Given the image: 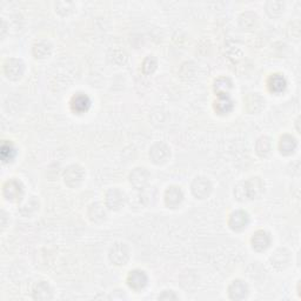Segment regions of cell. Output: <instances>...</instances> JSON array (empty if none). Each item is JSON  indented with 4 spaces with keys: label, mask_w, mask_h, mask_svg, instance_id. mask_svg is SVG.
Returning <instances> with one entry per match:
<instances>
[{
    "label": "cell",
    "mask_w": 301,
    "mask_h": 301,
    "mask_svg": "<svg viewBox=\"0 0 301 301\" xmlns=\"http://www.w3.org/2000/svg\"><path fill=\"white\" fill-rule=\"evenodd\" d=\"M262 191H264V184L260 178H251L236 185L234 195L238 200L246 201L255 199L261 194Z\"/></svg>",
    "instance_id": "1"
},
{
    "label": "cell",
    "mask_w": 301,
    "mask_h": 301,
    "mask_svg": "<svg viewBox=\"0 0 301 301\" xmlns=\"http://www.w3.org/2000/svg\"><path fill=\"white\" fill-rule=\"evenodd\" d=\"M85 179L84 168L79 165L69 166L64 172V181L67 186L75 188L78 187Z\"/></svg>",
    "instance_id": "2"
},
{
    "label": "cell",
    "mask_w": 301,
    "mask_h": 301,
    "mask_svg": "<svg viewBox=\"0 0 301 301\" xmlns=\"http://www.w3.org/2000/svg\"><path fill=\"white\" fill-rule=\"evenodd\" d=\"M171 156V150L165 143L158 142L153 144L150 149V158L154 164H165Z\"/></svg>",
    "instance_id": "3"
},
{
    "label": "cell",
    "mask_w": 301,
    "mask_h": 301,
    "mask_svg": "<svg viewBox=\"0 0 301 301\" xmlns=\"http://www.w3.org/2000/svg\"><path fill=\"white\" fill-rule=\"evenodd\" d=\"M192 193L197 199H206L212 192V184L207 178L198 177L192 182Z\"/></svg>",
    "instance_id": "4"
},
{
    "label": "cell",
    "mask_w": 301,
    "mask_h": 301,
    "mask_svg": "<svg viewBox=\"0 0 301 301\" xmlns=\"http://www.w3.org/2000/svg\"><path fill=\"white\" fill-rule=\"evenodd\" d=\"M130 259V249L126 244L119 242L110 249V260L114 265H125Z\"/></svg>",
    "instance_id": "5"
},
{
    "label": "cell",
    "mask_w": 301,
    "mask_h": 301,
    "mask_svg": "<svg viewBox=\"0 0 301 301\" xmlns=\"http://www.w3.org/2000/svg\"><path fill=\"white\" fill-rule=\"evenodd\" d=\"M105 201H106V207H108L112 211H118L125 205L126 195H125L124 192H121L119 188L114 187L107 191Z\"/></svg>",
    "instance_id": "6"
},
{
    "label": "cell",
    "mask_w": 301,
    "mask_h": 301,
    "mask_svg": "<svg viewBox=\"0 0 301 301\" xmlns=\"http://www.w3.org/2000/svg\"><path fill=\"white\" fill-rule=\"evenodd\" d=\"M22 192H24V187L20 181L15 180V179H11L4 185L2 188V193L4 197L9 201L19 200L22 197Z\"/></svg>",
    "instance_id": "7"
},
{
    "label": "cell",
    "mask_w": 301,
    "mask_h": 301,
    "mask_svg": "<svg viewBox=\"0 0 301 301\" xmlns=\"http://www.w3.org/2000/svg\"><path fill=\"white\" fill-rule=\"evenodd\" d=\"M5 75L8 79L18 80L20 79L25 71V65L21 60L19 59H8L4 67Z\"/></svg>",
    "instance_id": "8"
},
{
    "label": "cell",
    "mask_w": 301,
    "mask_h": 301,
    "mask_svg": "<svg viewBox=\"0 0 301 301\" xmlns=\"http://www.w3.org/2000/svg\"><path fill=\"white\" fill-rule=\"evenodd\" d=\"M150 178V172L145 167H137L134 168L130 174V182L133 185V187L142 190L149 184Z\"/></svg>",
    "instance_id": "9"
},
{
    "label": "cell",
    "mask_w": 301,
    "mask_h": 301,
    "mask_svg": "<svg viewBox=\"0 0 301 301\" xmlns=\"http://www.w3.org/2000/svg\"><path fill=\"white\" fill-rule=\"evenodd\" d=\"M147 281H149L147 274L142 270L131 271L129 277H127V284L134 291H140L145 288Z\"/></svg>",
    "instance_id": "10"
},
{
    "label": "cell",
    "mask_w": 301,
    "mask_h": 301,
    "mask_svg": "<svg viewBox=\"0 0 301 301\" xmlns=\"http://www.w3.org/2000/svg\"><path fill=\"white\" fill-rule=\"evenodd\" d=\"M249 223V217L245 211H235L229 216L228 225L235 232H240L246 228Z\"/></svg>",
    "instance_id": "11"
},
{
    "label": "cell",
    "mask_w": 301,
    "mask_h": 301,
    "mask_svg": "<svg viewBox=\"0 0 301 301\" xmlns=\"http://www.w3.org/2000/svg\"><path fill=\"white\" fill-rule=\"evenodd\" d=\"M184 200V193L178 186L168 187L165 192V204L169 208H175Z\"/></svg>",
    "instance_id": "12"
},
{
    "label": "cell",
    "mask_w": 301,
    "mask_h": 301,
    "mask_svg": "<svg viewBox=\"0 0 301 301\" xmlns=\"http://www.w3.org/2000/svg\"><path fill=\"white\" fill-rule=\"evenodd\" d=\"M70 104H71V108L73 112L81 114L85 113L86 111H88L89 106H91V99L84 93H78L73 95Z\"/></svg>",
    "instance_id": "13"
},
{
    "label": "cell",
    "mask_w": 301,
    "mask_h": 301,
    "mask_svg": "<svg viewBox=\"0 0 301 301\" xmlns=\"http://www.w3.org/2000/svg\"><path fill=\"white\" fill-rule=\"evenodd\" d=\"M252 247L258 252H262L268 248L271 244L270 234L265 230H257L252 236Z\"/></svg>",
    "instance_id": "14"
},
{
    "label": "cell",
    "mask_w": 301,
    "mask_h": 301,
    "mask_svg": "<svg viewBox=\"0 0 301 301\" xmlns=\"http://www.w3.org/2000/svg\"><path fill=\"white\" fill-rule=\"evenodd\" d=\"M248 288L244 281L241 280H234L228 287V293L230 299L233 300H241L247 296Z\"/></svg>",
    "instance_id": "15"
},
{
    "label": "cell",
    "mask_w": 301,
    "mask_h": 301,
    "mask_svg": "<svg viewBox=\"0 0 301 301\" xmlns=\"http://www.w3.org/2000/svg\"><path fill=\"white\" fill-rule=\"evenodd\" d=\"M297 139L293 136H290V134H284L283 137L280 138L279 140V150L281 154L285 155H290L296 150L297 149Z\"/></svg>",
    "instance_id": "16"
},
{
    "label": "cell",
    "mask_w": 301,
    "mask_h": 301,
    "mask_svg": "<svg viewBox=\"0 0 301 301\" xmlns=\"http://www.w3.org/2000/svg\"><path fill=\"white\" fill-rule=\"evenodd\" d=\"M33 294L34 299H52V287H51V285L46 283V281H40V283H38L37 286L34 287Z\"/></svg>",
    "instance_id": "17"
},
{
    "label": "cell",
    "mask_w": 301,
    "mask_h": 301,
    "mask_svg": "<svg viewBox=\"0 0 301 301\" xmlns=\"http://www.w3.org/2000/svg\"><path fill=\"white\" fill-rule=\"evenodd\" d=\"M88 217H89V219H91L92 223L99 224L106 219V212H105L104 207H102L101 204L95 203V204H92L91 206H89Z\"/></svg>",
    "instance_id": "18"
},
{
    "label": "cell",
    "mask_w": 301,
    "mask_h": 301,
    "mask_svg": "<svg viewBox=\"0 0 301 301\" xmlns=\"http://www.w3.org/2000/svg\"><path fill=\"white\" fill-rule=\"evenodd\" d=\"M286 79L281 75H273L268 79V87H270L271 91L274 92V93H280V92H283L284 89L286 88Z\"/></svg>",
    "instance_id": "19"
},
{
    "label": "cell",
    "mask_w": 301,
    "mask_h": 301,
    "mask_svg": "<svg viewBox=\"0 0 301 301\" xmlns=\"http://www.w3.org/2000/svg\"><path fill=\"white\" fill-rule=\"evenodd\" d=\"M255 150L261 158H266L267 155H270L272 152V140L268 137L259 138L257 144H255Z\"/></svg>",
    "instance_id": "20"
},
{
    "label": "cell",
    "mask_w": 301,
    "mask_h": 301,
    "mask_svg": "<svg viewBox=\"0 0 301 301\" xmlns=\"http://www.w3.org/2000/svg\"><path fill=\"white\" fill-rule=\"evenodd\" d=\"M214 107L219 114H227L233 110V101L230 100L228 95H220V97H218Z\"/></svg>",
    "instance_id": "21"
},
{
    "label": "cell",
    "mask_w": 301,
    "mask_h": 301,
    "mask_svg": "<svg viewBox=\"0 0 301 301\" xmlns=\"http://www.w3.org/2000/svg\"><path fill=\"white\" fill-rule=\"evenodd\" d=\"M230 89H232V81L228 78H225V76H222L214 82V91H216L218 97L228 95Z\"/></svg>",
    "instance_id": "22"
},
{
    "label": "cell",
    "mask_w": 301,
    "mask_h": 301,
    "mask_svg": "<svg viewBox=\"0 0 301 301\" xmlns=\"http://www.w3.org/2000/svg\"><path fill=\"white\" fill-rule=\"evenodd\" d=\"M285 2L281 1H267L266 2V12L271 18H278L284 13Z\"/></svg>",
    "instance_id": "23"
},
{
    "label": "cell",
    "mask_w": 301,
    "mask_h": 301,
    "mask_svg": "<svg viewBox=\"0 0 301 301\" xmlns=\"http://www.w3.org/2000/svg\"><path fill=\"white\" fill-rule=\"evenodd\" d=\"M258 102L260 104V102H266V101L264 98L259 95V93L249 94L247 99H246V106H247L248 112H251V113H257V112H260L262 108L258 106Z\"/></svg>",
    "instance_id": "24"
},
{
    "label": "cell",
    "mask_w": 301,
    "mask_h": 301,
    "mask_svg": "<svg viewBox=\"0 0 301 301\" xmlns=\"http://www.w3.org/2000/svg\"><path fill=\"white\" fill-rule=\"evenodd\" d=\"M51 50H52V47H51V45L47 43V41H39V43H37L36 45H34L33 54L36 56V58H40V59H43V58H46L50 56Z\"/></svg>",
    "instance_id": "25"
},
{
    "label": "cell",
    "mask_w": 301,
    "mask_h": 301,
    "mask_svg": "<svg viewBox=\"0 0 301 301\" xmlns=\"http://www.w3.org/2000/svg\"><path fill=\"white\" fill-rule=\"evenodd\" d=\"M0 154H1V159L4 162L12 161L15 156V150L12 144L4 143L1 145V150H0Z\"/></svg>",
    "instance_id": "26"
},
{
    "label": "cell",
    "mask_w": 301,
    "mask_h": 301,
    "mask_svg": "<svg viewBox=\"0 0 301 301\" xmlns=\"http://www.w3.org/2000/svg\"><path fill=\"white\" fill-rule=\"evenodd\" d=\"M288 254H290V253H288L286 249H283V248L278 249V251L274 253L273 257L271 258L272 265L277 266V265H280L281 262H285V265L287 266L288 261H290V257H288Z\"/></svg>",
    "instance_id": "27"
},
{
    "label": "cell",
    "mask_w": 301,
    "mask_h": 301,
    "mask_svg": "<svg viewBox=\"0 0 301 301\" xmlns=\"http://www.w3.org/2000/svg\"><path fill=\"white\" fill-rule=\"evenodd\" d=\"M156 69V59L154 57L150 56L147 57L145 60H144L143 64V70L144 72L146 73V75H150V73H153L155 71Z\"/></svg>",
    "instance_id": "28"
},
{
    "label": "cell",
    "mask_w": 301,
    "mask_h": 301,
    "mask_svg": "<svg viewBox=\"0 0 301 301\" xmlns=\"http://www.w3.org/2000/svg\"><path fill=\"white\" fill-rule=\"evenodd\" d=\"M32 206H38V207H39V203H38V200L36 199V197H30V198H28V200L25 201V203L22 204L21 206H20V212L22 214H24L25 211L30 210V216H31V214H32V212H31Z\"/></svg>",
    "instance_id": "29"
},
{
    "label": "cell",
    "mask_w": 301,
    "mask_h": 301,
    "mask_svg": "<svg viewBox=\"0 0 301 301\" xmlns=\"http://www.w3.org/2000/svg\"><path fill=\"white\" fill-rule=\"evenodd\" d=\"M159 299H177V297L173 293V291H169V294L168 291H165L164 294H161V296L159 297Z\"/></svg>",
    "instance_id": "30"
}]
</instances>
